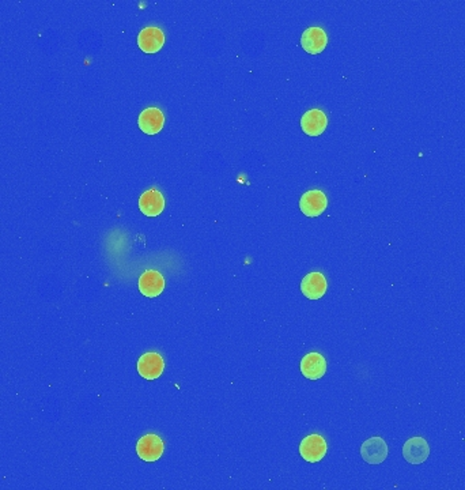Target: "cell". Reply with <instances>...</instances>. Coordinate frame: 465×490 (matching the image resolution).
Segmentation results:
<instances>
[{
  "instance_id": "6da1fadb",
  "label": "cell",
  "mask_w": 465,
  "mask_h": 490,
  "mask_svg": "<svg viewBox=\"0 0 465 490\" xmlns=\"http://www.w3.org/2000/svg\"><path fill=\"white\" fill-rule=\"evenodd\" d=\"M328 445L323 436L314 433L305 437L299 444L301 456L309 463H317L327 455Z\"/></svg>"
},
{
  "instance_id": "7a4b0ae2",
  "label": "cell",
  "mask_w": 465,
  "mask_h": 490,
  "mask_svg": "<svg viewBox=\"0 0 465 490\" xmlns=\"http://www.w3.org/2000/svg\"><path fill=\"white\" fill-rule=\"evenodd\" d=\"M165 451V444L158 434L149 433L139 438L136 454L144 462H157Z\"/></svg>"
},
{
  "instance_id": "3957f363",
  "label": "cell",
  "mask_w": 465,
  "mask_h": 490,
  "mask_svg": "<svg viewBox=\"0 0 465 490\" xmlns=\"http://www.w3.org/2000/svg\"><path fill=\"white\" fill-rule=\"evenodd\" d=\"M328 206V199L325 193L320 189L307 191L301 196L299 209L306 217H318L321 215Z\"/></svg>"
},
{
  "instance_id": "277c9868",
  "label": "cell",
  "mask_w": 465,
  "mask_h": 490,
  "mask_svg": "<svg viewBox=\"0 0 465 490\" xmlns=\"http://www.w3.org/2000/svg\"><path fill=\"white\" fill-rule=\"evenodd\" d=\"M360 455L369 465H380L388 456V445L381 437H371L360 447Z\"/></svg>"
},
{
  "instance_id": "5b68a950",
  "label": "cell",
  "mask_w": 465,
  "mask_h": 490,
  "mask_svg": "<svg viewBox=\"0 0 465 490\" xmlns=\"http://www.w3.org/2000/svg\"><path fill=\"white\" fill-rule=\"evenodd\" d=\"M165 44V34L157 26L144 28L138 36V45L146 54H157Z\"/></svg>"
},
{
  "instance_id": "8992f818",
  "label": "cell",
  "mask_w": 465,
  "mask_h": 490,
  "mask_svg": "<svg viewBox=\"0 0 465 490\" xmlns=\"http://www.w3.org/2000/svg\"><path fill=\"white\" fill-rule=\"evenodd\" d=\"M165 289V278L157 270H147L139 278V290L143 296L154 299Z\"/></svg>"
},
{
  "instance_id": "52a82bcc",
  "label": "cell",
  "mask_w": 465,
  "mask_h": 490,
  "mask_svg": "<svg viewBox=\"0 0 465 490\" xmlns=\"http://www.w3.org/2000/svg\"><path fill=\"white\" fill-rule=\"evenodd\" d=\"M327 44H328L327 33L317 26L306 29L301 37L302 48L310 55L321 54L325 50Z\"/></svg>"
},
{
  "instance_id": "ba28073f",
  "label": "cell",
  "mask_w": 465,
  "mask_h": 490,
  "mask_svg": "<svg viewBox=\"0 0 465 490\" xmlns=\"http://www.w3.org/2000/svg\"><path fill=\"white\" fill-rule=\"evenodd\" d=\"M328 289L327 279L323 273L314 271L307 274L301 284V290L303 296L309 300H320Z\"/></svg>"
},
{
  "instance_id": "9c48e42d",
  "label": "cell",
  "mask_w": 465,
  "mask_h": 490,
  "mask_svg": "<svg viewBox=\"0 0 465 490\" xmlns=\"http://www.w3.org/2000/svg\"><path fill=\"white\" fill-rule=\"evenodd\" d=\"M165 369V361L158 353H146L138 361V372L146 380L158 379Z\"/></svg>"
},
{
  "instance_id": "30bf717a",
  "label": "cell",
  "mask_w": 465,
  "mask_h": 490,
  "mask_svg": "<svg viewBox=\"0 0 465 490\" xmlns=\"http://www.w3.org/2000/svg\"><path fill=\"white\" fill-rule=\"evenodd\" d=\"M429 455H430V447L423 437H412L403 447V456L411 465L424 463Z\"/></svg>"
},
{
  "instance_id": "8fae6325",
  "label": "cell",
  "mask_w": 465,
  "mask_h": 490,
  "mask_svg": "<svg viewBox=\"0 0 465 490\" xmlns=\"http://www.w3.org/2000/svg\"><path fill=\"white\" fill-rule=\"evenodd\" d=\"M138 124L140 129L147 135H157L165 124V115L160 108L150 107L146 108L140 115Z\"/></svg>"
},
{
  "instance_id": "7c38bea8",
  "label": "cell",
  "mask_w": 465,
  "mask_h": 490,
  "mask_svg": "<svg viewBox=\"0 0 465 490\" xmlns=\"http://www.w3.org/2000/svg\"><path fill=\"white\" fill-rule=\"evenodd\" d=\"M327 125L328 119L321 109H310L301 119V127L309 136H320L325 131Z\"/></svg>"
},
{
  "instance_id": "4fadbf2b",
  "label": "cell",
  "mask_w": 465,
  "mask_h": 490,
  "mask_svg": "<svg viewBox=\"0 0 465 490\" xmlns=\"http://www.w3.org/2000/svg\"><path fill=\"white\" fill-rule=\"evenodd\" d=\"M301 372L309 380H318L327 372V361L320 353H309L301 361Z\"/></svg>"
},
{
  "instance_id": "5bb4252c",
  "label": "cell",
  "mask_w": 465,
  "mask_h": 490,
  "mask_svg": "<svg viewBox=\"0 0 465 490\" xmlns=\"http://www.w3.org/2000/svg\"><path fill=\"white\" fill-rule=\"evenodd\" d=\"M139 209L147 217H157L165 209V199L160 191L149 189L140 196Z\"/></svg>"
}]
</instances>
